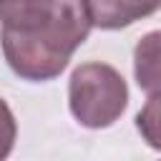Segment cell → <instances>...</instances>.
Segmentation results:
<instances>
[{
    "label": "cell",
    "mask_w": 161,
    "mask_h": 161,
    "mask_svg": "<svg viewBox=\"0 0 161 161\" xmlns=\"http://www.w3.org/2000/svg\"><path fill=\"white\" fill-rule=\"evenodd\" d=\"M93 28L88 0H0V45L10 70L30 83L58 78Z\"/></svg>",
    "instance_id": "obj_1"
},
{
    "label": "cell",
    "mask_w": 161,
    "mask_h": 161,
    "mask_svg": "<svg viewBox=\"0 0 161 161\" xmlns=\"http://www.w3.org/2000/svg\"><path fill=\"white\" fill-rule=\"evenodd\" d=\"M128 106V86L123 75L101 60L80 63L68 80L70 116L91 131L113 126Z\"/></svg>",
    "instance_id": "obj_2"
},
{
    "label": "cell",
    "mask_w": 161,
    "mask_h": 161,
    "mask_svg": "<svg viewBox=\"0 0 161 161\" xmlns=\"http://www.w3.org/2000/svg\"><path fill=\"white\" fill-rule=\"evenodd\" d=\"M93 28L121 30L161 10V0H88Z\"/></svg>",
    "instance_id": "obj_3"
},
{
    "label": "cell",
    "mask_w": 161,
    "mask_h": 161,
    "mask_svg": "<svg viewBox=\"0 0 161 161\" xmlns=\"http://www.w3.org/2000/svg\"><path fill=\"white\" fill-rule=\"evenodd\" d=\"M133 78L146 96L161 93V30H151L136 43Z\"/></svg>",
    "instance_id": "obj_4"
},
{
    "label": "cell",
    "mask_w": 161,
    "mask_h": 161,
    "mask_svg": "<svg viewBox=\"0 0 161 161\" xmlns=\"http://www.w3.org/2000/svg\"><path fill=\"white\" fill-rule=\"evenodd\" d=\"M136 128L153 151H161V93L148 96L143 108L136 113Z\"/></svg>",
    "instance_id": "obj_5"
},
{
    "label": "cell",
    "mask_w": 161,
    "mask_h": 161,
    "mask_svg": "<svg viewBox=\"0 0 161 161\" xmlns=\"http://www.w3.org/2000/svg\"><path fill=\"white\" fill-rule=\"evenodd\" d=\"M18 138V123L15 116L10 111V106L5 103V98H0V161L10 156L13 146Z\"/></svg>",
    "instance_id": "obj_6"
}]
</instances>
